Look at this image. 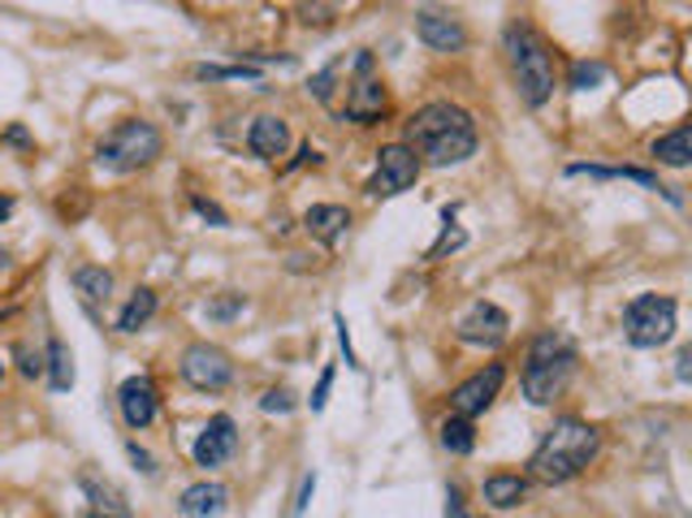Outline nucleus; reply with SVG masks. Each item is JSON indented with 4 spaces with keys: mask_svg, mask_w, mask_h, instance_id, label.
<instances>
[{
    "mask_svg": "<svg viewBox=\"0 0 692 518\" xmlns=\"http://www.w3.org/2000/svg\"><path fill=\"white\" fill-rule=\"evenodd\" d=\"M152 316H157V294L152 290H134L130 303L122 307V316H118V328L122 333H139Z\"/></svg>",
    "mask_w": 692,
    "mask_h": 518,
    "instance_id": "obj_24",
    "label": "nucleus"
},
{
    "mask_svg": "<svg viewBox=\"0 0 692 518\" xmlns=\"http://www.w3.org/2000/svg\"><path fill=\"white\" fill-rule=\"evenodd\" d=\"M243 312V294H225L217 303H208V319H230Z\"/></svg>",
    "mask_w": 692,
    "mask_h": 518,
    "instance_id": "obj_29",
    "label": "nucleus"
},
{
    "mask_svg": "<svg viewBox=\"0 0 692 518\" xmlns=\"http://www.w3.org/2000/svg\"><path fill=\"white\" fill-rule=\"evenodd\" d=\"M507 333H511V319H507V312H502L498 303H489V298H477V303L459 316V324H454V337H459L463 346H481V351L502 346Z\"/></svg>",
    "mask_w": 692,
    "mask_h": 518,
    "instance_id": "obj_10",
    "label": "nucleus"
},
{
    "mask_svg": "<svg viewBox=\"0 0 692 518\" xmlns=\"http://www.w3.org/2000/svg\"><path fill=\"white\" fill-rule=\"evenodd\" d=\"M303 230L317 242H325V246H338L351 230V212L342 203H317V207L303 212Z\"/></svg>",
    "mask_w": 692,
    "mask_h": 518,
    "instance_id": "obj_15",
    "label": "nucleus"
},
{
    "mask_svg": "<svg viewBox=\"0 0 692 518\" xmlns=\"http://www.w3.org/2000/svg\"><path fill=\"white\" fill-rule=\"evenodd\" d=\"M247 148H251V156L260 160H273L285 156V148H290V125H285L282 118H255L251 121V134H247Z\"/></svg>",
    "mask_w": 692,
    "mask_h": 518,
    "instance_id": "obj_17",
    "label": "nucleus"
},
{
    "mask_svg": "<svg viewBox=\"0 0 692 518\" xmlns=\"http://www.w3.org/2000/svg\"><path fill=\"white\" fill-rule=\"evenodd\" d=\"M598 449H602V433L593 424H584V419H554V428L532 449L529 476L536 484H571L575 476L589 471Z\"/></svg>",
    "mask_w": 692,
    "mask_h": 518,
    "instance_id": "obj_2",
    "label": "nucleus"
},
{
    "mask_svg": "<svg viewBox=\"0 0 692 518\" xmlns=\"http://www.w3.org/2000/svg\"><path fill=\"white\" fill-rule=\"evenodd\" d=\"M9 216H13V200H9V195H0V225H4Z\"/></svg>",
    "mask_w": 692,
    "mask_h": 518,
    "instance_id": "obj_37",
    "label": "nucleus"
},
{
    "mask_svg": "<svg viewBox=\"0 0 692 518\" xmlns=\"http://www.w3.org/2000/svg\"><path fill=\"white\" fill-rule=\"evenodd\" d=\"M225 506H230V488L217 484V479L191 484V488L178 497V510L187 518H217V515H225Z\"/></svg>",
    "mask_w": 692,
    "mask_h": 518,
    "instance_id": "obj_16",
    "label": "nucleus"
},
{
    "mask_svg": "<svg viewBox=\"0 0 692 518\" xmlns=\"http://www.w3.org/2000/svg\"><path fill=\"white\" fill-rule=\"evenodd\" d=\"M420 160L411 152L408 143H385L381 152H377V173H372V195H381V200H394V195H403L415 186V177H420Z\"/></svg>",
    "mask_w": 692,
    "mask_h": 518,
    "instance_id": "obj_8",
    "label": "nucleus"
},
{
    "mask_svg": "<svg viewBox=\"0 0 692 518\" xmlns=\"http://www.w3.org/2000/svg\"><path fill=\"white\" fill-rule=\"evenodd\" d=\"M234 449H239V428H234V419H230V415H212L208 428L200 433V440H195V467L212 471V467L230 463Z\"/></svg>",
    "mask_w": 692,
    "mask_h": 518,
    "instance_id": "obj_13",
    "label": "nucleus"
},
{
    "mask_svg": "<svg viewBox=\"0 0 692 518\" xmlns=\"http://www.w3.org/2000/svg\"><path fill=\"white\" fill-rule=\"evenodd\" d=\"M623 337L636 351H658L675 337V298L666 294H636L623 307Z\"/></svg>",
    "mask_w": 692,
    "mask_h": 518,
    "instance_id": "obj_6",
    "label": "nucleus"
},
{
    "mask_svg": "<svg viewBox=\"0 0 692 518\" xmlns=\"http://www.w3.org/2000/svg\"><path fill=\"white\" fill-rule=\"evenodd\" d=\"M653 156H658V164H666V169H684L692 160V125H675L671 134H662L653 143Z\"/></svg>",
    "mask_w": 692,
    "mask_h": 518,
    "instance_id": "obj_20",
    "label": "nucleus"
},
{
    "mask_svg": "<svg viewBox=\"0 0 692 518\" xmlns=\"http://www.w3.org/2000/svg\"><path fill=\"white\" fill-rule=\"evenodd\" d=\"M79 488L91 497V518H130L126 497L113 484H100L96 476H79Z\"/></svg>",
    "mask_w": 692,
    "mask_h": 518,
    "instance_id": "obj_19",
    "label": "nucleus"
},
{
    "mask_svg": "<svg viewBox=\"0 0 692 518\" xmlns=\"http://www.w3.org/2000/svg\"><path fill=\"white\" fill-rule=\"evenodd\" d=\"M502 48H507V61L515 74V91L524 95L529 109H541L554 95V61H550L545 40L524 22H511L502 35Z\"/></svg>",
    "mask_w": 692,
    "mask_h": 518,
    "instance_id": "obj_4",
    "label": "nucleus"
},
{
    "mask_svg": "<svg viewBox=\"0 0 692 518\" xmlns=\"http://www.w3.org/2000/svg\"><path fill=\"white\" fill-rule=\"evenodd\" d=\"M385 109H390V95H385V82L377 79L372 52H355V61L347 65V104L338 109V118L372 125V121L385 118Z\"/></svg>",
    "mask_w": 692,
    "mask_h": 518,
    "instance_id": "obj_7",
    "label": "nucleus"
},
{
    "mask_svg": "<svg viewBox=\"0 0 692 518\" xmlns=\"http://www.w3.org/2000/svg\"><path fill=\"white\" fill-rule=\"evenodd\" d=\"M260 410H264V415H290V410H294V394H290V389H269V394L260 398Z\"/></svg>",
    "mask_w": 692,
    "mask_h": 518,
    "instance_id": "obj_28",
    "label": "nucleus"
},
{
    "mask_svg": "<svg viewBox=\"0 0 692 518\" xmlns=\"http://www.w3.org/2000/svg\"><path fill=\"white\" fill-rule=\"evenodd\" d=\"M403 143H408L420 164H433V169H450V164H463V160L477 156V121L468 109L438 100V104H424L403 130Z\"/></svg>",
    "mask_w": 692,
    "mask_h": 518,
    "instance_id": "obj_1",
    "label": "nucleus"
},
{
    "mask_svg": "<svg viewBox=\"0 0 692 518\" xmlns=\"http://www.w3.org/2000/svg\"><path fill=\"white\" fill-rule=\"evenodd\" d=\"M502 380H507V367H502V363H489V367H481L477 376H468V380L450 394V410H454V415H463V419L485 415L489 406H493V398L502 394Z\"/></svg>",
    "mask_w": 692,
    "mask_h": 518,
    "instance_id": "obj_11",
    "label": "nucleus"
},
{
    "mask_svg": "<svg viewBox=\"0 0 692 518\" xmlns=\"http://www.w3.org/2000/svg\"><path fill=\"white\" fill-rule=\"evenodd\" d=\"M13 355H18V359H22V376H31V380H36V376H40V372H43V359H40V355H31V351H27V346H18V351H13Z\"/></svg>",
    "mask_w": 692,
    "mask_h": 518,
    "instance_id": "obj_33",
    "label": "nucleus"
},
{
    "mask_svg": "<svg viewBox=\"0 0 692 518\" xmlns=\"http://www.w3.org/2000/svg\"><path fill=\"white\" fill-rule=\"evenodd\" d=\"M463 242H468V234H463V230H459V225H454V230H450V221H447V230H442V238L433 242V246H429V260H442V255H447V251H459V246H463Z\"/></svg>",
    "mask_w": 692,
    "mask_h": 518,
    "instance_id": "obj_27",
    "label": "nucleus"
},
{
    "mask_svg": "<svg viewBox=\"0 0 692 518\" xmlns=\"http://www.w3.org/2000/svg\"><path fill=\"white\" fill-rule=\"evenodd\" d=\"M438 433H442V449L459 454V458L477 449V428H472V419H463V415H447Z\"/></svg>",
    "mask_w": 692,
    "mask_h": 518,
    "instance_id": "obj_23",
    "label": "nucleus"
},
{
    "mask_svg": "<svg viewBox=\"0 0 692 518\" xmlns=\"http://www.w3.org/2000/svg\"><path fill=\"white\" fill-rule=\"evenodd\" d=\"M0 376H4V363H0Z\"/></svg>",
    "mask_w": 692,
    "mask_h": 518,
    "instance_id": "obj_39",
    "label": "nucleus"
},
{
    "mask_svg": "<svg viewBox=\"0 0 692 518\" xmlns=\"http://www.w3.org/2000/svg\"><path fill=\"white\" fill-rule=\"evenodd\" d=\"M4 139H9V143H27V130H22V125H13Z\"/></svg>",
    "mask_w": 692,
    "mask_h": 518,
    "instance_id": "obj_38",
    "label": "nucleus"
},
{
    "mask_svg": "<svg viewBox=\"0 0 692 518\" xmlns=\"http://www.w3.org/2000/svg\"><path fill=\"white\" fill-rule=\"evenodd\" d=\"M195 79H260L255 65H195Z\"/></svg>",
    "mask_w": 692,
    "mask_h": 518,
    "instance_id": "obj_26",
    "label": "nucleus"
},
{
    "mask_svg": "<svg viewBox=\"0 0 692 518\" xmlns=\"http://www.w3.org/2000/svg\"><path fill=\"white\" fill-rule=\"evenodd\" d=\"M191 207H195L204 221H212L217 230H221V225H230V216H225V212H221V207H217L212 200H200V195H195V200H191Z\"/></svg>",
    "mask_w": 692,
    "mask_h": 518,
    "instance_id": "obj_30",
    "label": "nucleus"
},
{
    "mask_svg": "<svg viewBox=\"0 0 692 518\" xmlns=\"http://www.w3.org/2000/svg\"><path fill=\"white\" fill-rule=\"evenodd\" d=\"M602 82H606V65H602V61H575L568 74L571 91H593V87H602Z\"/></svg>",
    "mask_w": 692,
    "mask_h": 518,
    "instance_id": "obj_25",
    "label": "nucleus"
},
{
    "mask_svg": "<svg viewBox=\"0 0 692 518\" xmlns=\"http://www.w3.org/2000/svg\"><path fill=\"white\" fill-rule=\"evenodd\" d=\"M118 406H122L126 428H134V433L152 428V419L161 410V394H157L152 376H126L122 389H118Z\"/></svg>",
    "mask_w": 692,
    "mask_h": 518,
    "instance_id": "obj_12",
    "label": "nucleus"
},
{
    "mask_svg": "<svg viewBox=\"0 0 692 518\" xmlns=\"http://www.w3.org/2000/svg\"><path fill=\"white\" fill-rule=\"evenodd\" d=\"M312 488H317V476L303 479V488H299V501H294V515H303V506H308V497H312Z\"/></svg>",
    "mask_w": 692,
    "mask_h": 518,
    "instance_id": "obj_36",
    "label": "nucleus"
},
{
    "mask_svg": "<svg viewBox=\"0 0 692 518\" xmlns=\"http://www.w3.org/2000/svg\"><path fill=\"white\" fill-rule=\"evenodd\" d=\"M415 35H420L424 48H433V52H459V48L468 43L463 22H459V18H450V13H438V9L415 13Z\"/></svg>",
    "mask_w": 692,
    "mask_h": 518,
    "instance_id": "obj_14",
    "label": "nucleus"
},
{
    "mask_svg": "<svg viewBox=\"0 0 692 518\" xmlns=\"http://www.w3.org/2000/svg\"><path fill=\"white\" fill-rule=\"evenodd\" d=\"M126 454H130V463H134V467H139L143 476H152V471H157V463H152V454H148V449H139L134 440L126 445Z\"/></svg>",
    "mask_w": 692,
    "mask_h": 518,
    "instance_id": "obj_32",
    "label": "nucleus"
},
{
    "mask_svg": "<svg viewBox=\"0 0 692 518\" xmlns=\"http://www.w3.org/2000/svg\"><path fill=\"white\" fill-rule=\"evenodd\" d=\"M48 385H52L57 394L74 389V355H70V346H66L61 337L48 342Z\"/></svg>",
    "mask_w": 692,
    "mask_h": 518,
    "instance_id": "obj_22",
    "label": "nucleus"
},
{
    "mask_svg": "<svg viewBox=\"0 0 692 518\" xmlns=\"http://www.w3.org/2000/svg\"><path fill=\"white\" fill-rule=\"evenodd\" d=\"M675 376H680V380H692V351L689 346H684L680 359H675Z\"/></svg>",
    "mask_w": 692,
    "mask_h": 518,
    "instance_id": "obj_35",
    "label": "nucleus"
},
{
    "mask_svg": "<svg viewBox=\"0 0 692 518\" xmlns=\"http://www.w3.org/2000/svg\"><path fill=\"white\" fill-rule=\"evenodd\" d=\"M532 492V484L524 476H507V471H498V476L485 479V488H481V501H485L489 510H515V506H524Z\"/></svg>",
    "mask_w": 692,
    "mask_h": 518,
    "instance_id": "obj_18",
    "label": "nucleus"
},
{
    "mask_svg": "<svg viewBox=\"0 0 692 518\" xmlns=\"http://www.w3.org/2000/svg\"><path fill=\"white\" fill-rule=\"evenodd\" d=\"M447 518H477L468 506H463V492H459V488H450L447 492Z\"/></svg>",
    "mask_w": 692,
    "mask_h": 518,
    "instance_id": "obj_34",
    "label": "nucleus"
},
{
    "mask_svg": "<svg viewBox=\"0 0 692 518\" xmlns=\"http://www.w3.org/2000/svg\"><path fill=\"white\" fill-rule=\"evenodd\" d=\"M182 380L200 394H221L230 380H234V363L221 346H208V342H195L187 346L182 355Z\"/></svg>",
    "mask_w": 692,
    "mask_h": 518,
    "instance_id": "obj_9",
    "label": "nucleus"
},
{
    "mask_svg": "<svg viewBox=\"0 0 692 518\" xmlns=\"http://www.w3.org/2000/svg\"><path fill=\"white\" fill-rule=\"evenodd\" d=\"M329 389H333V363H329L325 372H321V380H317V389H312V410H325Z\"/></svg>",
    "mask_w": 692,
    "mask_h": 518,
    "instance_id": "obj_31",
    "label": "nucleus"
},
{
    "mask_svg": "<svg viewBox=\"0 0 692 518\" xmlns=\"http://www.w3.org/2000/svg\"><path fill=\"white\" fill-rule=\"evenodd\" d=\"M161 152H164L161 130H157L152 121H139V118L113 125V130L96 143V160H100L104 169H113V173H139V169L157 164Z\"/></svg>",
    "mask_w": 692,
    "mask_h": 518,
    "instance_id": "obj_5",
    "label": "nucleus"
},
{
    "mask_svg": "<svg viewBox=\"0 0 692 518\" xmlns=\"http://www.w3.org/2000/svg\"><path fill=\"white\" fill-rule=\"evenodd\" d=\"M70 281H74V290H79L87 303H104L113 294V273L100 268V264H79Z\"/></svg>",
    "mask_w": 692,
    "mask_h": 518,
    "instance_id": "obj_21",
    "label": "nucleus"
},
{
    "mask_svg": "<svg viewBox=\"0 0 692 518\" xmlns=\"http://www.w3.org/2000/svg\"><path fill=\"white\" fill-rule=\"evenodd\" d=\"M575 342L559 328H545L536 333L529 346V359H524V376H520V389L532 406H554V402L568 394L571 376H575Z\"/></svg>",
    "mask_w": 692,
    "mask_h": 518,
    "instance_id": "obj_3",
    "label": "nucleus"
}]
</instances>
